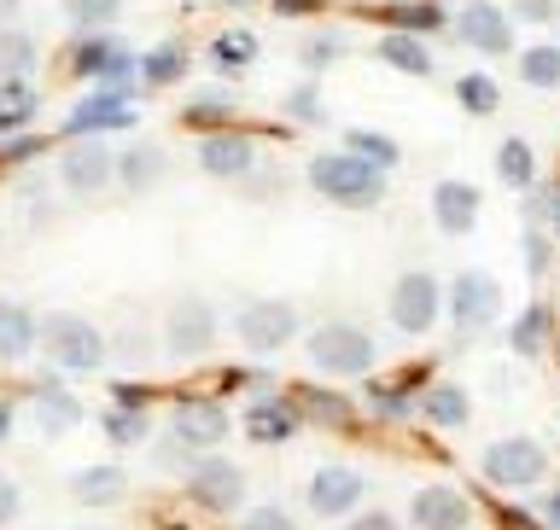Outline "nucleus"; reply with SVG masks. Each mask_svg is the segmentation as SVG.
I'll use <instances>...</instances> for the list:
<instances>
[{
  "label": "nucleus",
  "mask_w": 560,
  "mask_h": 530,
  "mask_svg": "<svg viewBox=\"0 0 560 530\" xmlns=\"http://www.w3.org/2000/svg\"><path fill=\"white\" fill-rule=\"evenodd\" d=\"M304 181L327 204H345V210H374L385 199V169L362 164L357 152H315L304 164Z\"/></svg>",
  "instance_id": "f257e3e1"
},
{
  "label": "nucleus",
  "mask_w": 560,
  "mask_h": 530,
  "mask_svg": "<svg viewBox=\"0 0 560 530\" xmlns=\"http://www.w3.org/2000/svg\"><path fill=\"white\" fill-rule=\"evenodd\" d=\"M304 350H310V367H315V374H327V379H368V374H374V362H380L374 332L357 327V321L310 327Z\"/></svg>",
  "instance_id": "f03ea898"
},
{
  "label": "nucleus",
  "mask_w": 560,
  "mask_h": 530,
  "mask_svg": "<svg viewBox=\"0 0 560 530\" xmlns=\"http://www.w3.org/2000/svg\"><path fill=\"white\" fill-rule=\"evenodd\" d=\"M35 344H42V356L52 367H65V374H94V367H105V356H112V339L77 309H52Z\"/></svg>",
  "instance_id": "7ed1b4c3"
},
{
  "label": "nucleus",
  "mask_w": 560,
  "mask_h": 530,
  "mask_svg": "<svg viewBox=\"0 0 560 530\" xmlns=\"http://www.w3.org/2000/svg\"><path fill=\"white\" fill-rule=\"evenodd\" d=\"M70 76H88L94 87H105V94H122V99H129L135 82H140V59L117 42L112 30L77 35V47H70Z\"/></svg>",
  "instance_id": "20e7f679"
},
{
  "label": "nucleus",
  "mask_w": 560,
  "mask_h": 530,
  "mask_svg": "<svg viewBox=\"0 0 560 530\" xmlns=\"http://www.w3.org/2000/svg\"><path fill=\"white\" fill-rule=\"evenodd\" d=\"M182 496L199 507V514H217V519H228V514H240L245 507V472L228 461V455H192V467L182 472Z\"/></svg>",
  "instance_id": "39448f33"
},
{
  "label": "nucleus",
  "mask_w": 560,
  "mask_h": 530,
  "mask_svg": "<svg viewBox=\"0 0 560 530\" xmlns=\"http://www.w3.org/2000/svg\"><path fill=\"white\" fill-rule=\"evenodd\" d=\"M217 332H222V315L205 297H175L164 315V350L175 362H205L217 350Z\"/></svg>",
  "instance_id": "423d86ee"
},
{
  "label": "nucleus",
  "mask_w": 560,
  "mask_h": 530,
  "mask_svg": "<svg viewBox=\"0 0 560 530\" xmlns=\"http://www.w3.org/2000/svg\"><path fill=\"white\" fill-rule=\"evenodd\" d=\"M444 315L455 321V332H462V339L485 332V327L502 315V280L485 274V269H462V274L450 280V292H444Z\"/></svg>",
  "instance_id": "0eeeda50"
},
{
  "label": "nucleus",
  "mask_w": 560,
  "mask_h": 530,
  "mask_svg": "<svg viewBox=\"0 0 560 530\" xmlns=\"http://www.w3.org/2000/svg\"><path fill=\"white\" fill-rule=\"evenodd\" d=\"M234 339L252 350V356H275L298 339V304L287 297H252L240 315H234Z\"/></svg>",
  "instance_id": "6e6552de"
},
{
  "label": "nucleus",
  "mask_w": 560,
  "mask_h": 530,
  "mask_svg": "<svg viewBox=\"0 0 560 530\" xmlns=\"http://www.w3.org/2000/svg\"><path fill=\"white\" fill-rule=\"evenodd\" d=\"M479 467L497 490H532V484L549 479V455H542L537 437H497Z\"/></svg>",
  "instance_id": "1a4fd4ad"
},
{
  "label": "nucleus",
  "mask_w": 560,
  "mask_h": 530,
  "mask_svg": "<svg viewBox=\"0 0 560 530\" xmlns=\"http://www.w3.org/2000/svg\"><path fill=\"white\" fill-rule=\"evenodd\" d=\"M438 315H444V286H438V274H427V269L397 274V286H392V327L409 332V339H420V332L438 327Z\"/></svg>",
  "instance_id": "9d476101"
},
{
  "label": "nucleus",
  "mask_w": 560,
  "mask_h": 530,
  "mask_svg": "<svg viewBox=\"0 0 560 530\" xmlns=\"http://www.w3.org/2000/svg\"><path fill=\"white\" fill-rule=\"evenodd\" d=\"M192 164H199L210 181H252V169H257V140L245 134V129L199 134V146H192Z\"/></svg>",
  "instance_id": "9b49d317"
},
{
  "label": "nucleus",
  "mask_w": 560,
  "mask_h": 530,
  "mask_svg": "<svg viewBox=\"0 0 560 530\" xmlns=\"http://www.w3.org/2000/svg\"><path fill=\"white\" fill-rule=\"evenodd\" d=\"M455 42L485 52V59H502V52H514V17H508V7H490V0H467L462 17H455Z\"/></svg>",
  "instance_id": "f8f14e48"
},
{
  "label": "nucleus",
  "mask_w": 560,
  "mask_h": 530,
  "mask_svg": "<svg viewBox=\"0 0 560 530\" xmlns=\"http://www.w3.org/2000/svg\"><path fill=\"white\" fill-rule=\"evenodd\" d=\"M59 181L77 192V199H94L117 181V152L105 140H70L59 152Z\"/></svg>",
  "instance_id": "ddd939ff"
},
{
  "label": "nucleus",
  "mask_w": 560,
  "mask_h": 530,
  "mask_svg": "<svg viewBox=\"0 0 560 530\" xmlns=\"http://www.w3.org/2000/svg\"><path fill=\"white\" fill-rule=\"evenodd\" d=\"M228 426L234 420H228V409L217 397H182L170 414V437H182L192 455H210L217 444H228Z\"/></svg>",
  "instance_id": "4468645a"
},
{
  "label": "nucleus",
  "mask_w": 560,
  "mask_h": 530,
  "mask_svg": "<svg viewBox=\"0 0 560 530\" xmlns=\"http://www.w3.org/2000/svg\"><path fill=\"white\" fill-rule=\"evenodd\" d=\"M362 496H368V479L357 467H322L310 479L304 490V502H310V514H322V519H345V514H362Z\"/></svg>",
  "instance_id": "2eb2a0df"
},
{
  "label": "nucleus",
  "mask_w": 560,
  "mask_h": 530,
  "mask_svg": "<svg viewBox=\"0 0 560 530\" xmlns=\"http://www.w3.org/2000/svg\"><path fill=\"white\" fill-rule=\"evenodd\" d=\"M298 409H292V397H275V391H262L245 402V414H240V432L252 437L257 449H280V444H292L298 437Z\"/></svg>",
  "instance_id": "dca6fc26"
},
{
  "label": "nucleus",
  "mask_w": 560,
  "mask_h": 530,
  "mask_svg": "<svg viewBox=\"0 0 560 530\" xmlns=\"http://www.w3.org/2000/svg\"><path fill=\"white\" fill-rule=\"evenodd\" d=\"M129 122H135V105L122 99V94H105V87H94L88 99L70 105L65 140H100V134H112V129H129Z\"/></svg>",
  "instance_id": "f3484780"
},
{
  "label": "nucleus",
  "mask_w": 560,
  "mask_h": 530,
  "mask_svg": "<svg viewBox=\"0 0 560 530\" xmlns=\"http://www.w3.org/2000/svg\"><path fill=\"white\" fill-rule=\"evenodd\" d=\"M479 210H485V192L462 181V175H450V181H438L432 187V222H438V234H450V239H462L479 227Z\"/></svg>",
  "instance_id": "a211bd4d"
},
{
  "label": "nucleus",
  "mask_w": 560,
  "mask_h": 530,
  "mask_svg": "<svg viewBox=\"0 0 560 530\" xmlns=\"http://www.w3.org/2000/svg\"><path fill=\"white\" fill-rule=\"evenodd\" d=\"M409 519H415V530H467L472 502L450 484H420L415 502H409Z\"/></svg>",
  "instance_id": "6ab92c4d"
},
{
  "label": "nucleus",
  "mask_w": 560,
  "mask_h": 530,
  "mask_svg": "<svg viewBox=\"0 0 560 530\" xmlns=\"http://www.w3.org/2000/svg\"><path fill=\"white\" fill-rule=\"evenodd\" d=\"M164 175H170V157H164L158 140H129V146L117 152V181L129 192H152Z\"/></svg>",
  "instance_id": "aec40b11"
},
{
  "label": "nucleus",
  "mask_w": 560,
  "mask_h": 530,
  "mask_svg": "<svg viewBox=\"0 0 560 530\" xmlns=\"http://www.w3.org/2000/svg\"><path fill=\"white\" fill-rule=\"evenodd\" d=\"M292 409H298V420H315V426H332V432L357 426V402L339 397V391H322V385H298Z\"/></svg>",
  "instance_id": "412c9836"
},
{
  "label": "nucleus",
  "mask_w": 560,
  "mask_h": 530,
  "mask_svg": "<svg viewBox=\"0 0 560 530\" xmlns=\"http://www.w3.org/2000/svg\"><path fill=\"white\" fill-rule=\"evenodd\" d=\"M374 17H380L385 30L420 35V42H427V35H444V30H450V17H444V7H438V0H385Z\"/></svg>",
  "instance_id": "4be33fe9"
},
{
  "label": "nucleus",
  "mask_w": 560,
  "mask_h": 530,
  "mask_svg": "<svg viewBox=\"0 0 560 530\" xmlns=\"http://www.w3.org/2000/svg\"><path fill=\"white\" fill-rule=\"evenodd\" d=\"M122 496H129V472L122 467H82L77 479H70V502H82V507H117Z\"/></svg>",
  "instance_id": "5701e85b"
},
{
  "label": "nucleus",
  "mask_w": 560,
  "mask_h": 530,
  "mask_svg": "<svg viewBox=\"0 0 560 530\" xmlns=\"http://www.w3.org/2000/svg\"><path fill=\"white\" fill-rule=\"evenodd\" d=\"M30 414H35V426H42V437H65V432L82 426V402L70 397L65 385H42L30 402Z\"/></svg>",
  "instance_id": "b1692460"
},
{
  "label": "nucleus",
  "mask_w": 560,
  "mask_h": 530,
  "mask_svg": "<svg viewBox=\"0 0 560 530\" xmlns=\"http://www.w3.org/2000/svg\"><path fill=\"white\" fill-rule=\"evenodd\" d=\"M374 59L380 64H392V70H402V76H432V47L420 42V35H402V30H385L380 42H374Z\"/></svg>",
  "instance_id": "393cba45"
},
{
  "label": "nucleus",
  "mask_w": 560,
  "mask_h": 530,
  "mask_svg": "<svg viewBox=\"0 0 560 530\" xmlns=\"http://www.w3.org/2000/svg\"><path fill=\"white\" fill-rule=\"evenodd\" d=\"M187 64H192V52L182 35H170V42H158L140 52V87H175L187 76Z\"/></svg>",
  "instance_id": "a878e982"
},
{
  "label": "nucleus",
  "mask_w": 560,
  "mask_h": 530,
  "mask_svg": "<svg viewBox=\"0 0 560 530\" xmlns=\"http://www.w3.org/2000/svg\"><path fill=\"white\" fill-rule=\"evenodd\" d=\"M35 339H42V321L18 297H0V362H24Z\"/></svg>",
  "instance_id": "bb28decb"
},
{
  "label": "nucleus",
  "mask_w": 560,
  "mask_h": 530,
  "mask_svg": "<svg viewBox=\"0 0 560 530\" xmlns=\"http://www.w3.org/2000/svg\"><path fill=\"white\" fill-rule=\"evenodd\" d=\"M182 129H192V134H217V129H234V94L228 87H205V94H192L187 105H182Z\"/></svg>",
  "instance_id": "cd10ccee"
},
{
  "label": "nucleus",
  "mask_w": 560,
  "mask_h": 530,
  "mask_svg": "<svg viewBox=\"0 0 560 530\" xmlns=\"http://www.w3.org/2000/svg\"><path fill=\"white\" fill-rule=\"evenodd\" d=\"M415 414H427L432 426H467L472 420V397L462 385H427V391L415 397Z\"/></svg>",
  "instance_id": "c85d7f7f"
},
{
  "label": "nucleus",
  "mask_w": 560,
  "mask_h": 530,
  "mask_svg": "<svg viewBox=\"0 0 560 530\" xmlns=\"http://www.w3.org/2000/svg\"><path fill=\"white\" fill-rule=\"evenodd\" d=\"M549 332H555V309L525 304L514 315V327H508V350H514V356H542V350H549Z\"/></svg>",
  "instance_id": "c756f323"
},
{
  "label": "nucleus",
  "mask_w": 560,
  "mask_h": 530,
  "mask_svg": "<svg viewBox=\"0 0 560 530\" xmlns=\"http://www.w3.org/2000/svg\"><path fill=\"white\" fill-rule=\"evenodd\" d=\"M35 117H42V94H35V82H0V140H7V134H30Z\"/></svg>",
  "instance_id": "7c9ffc66"
},
{
  "label": "nucleus",
  "mask_w": 560,
  "mask_h": 530,
  "mask_svg": "<svg viewBox=\"0 0 560 530\" xmlns=\"http://www.w3.org/2000/svg\"><path fill=\"white\" fill-rule=\"evenodd\" d=\"M497 181L514 187V192H532L537 187V152H532V140H520V134L502 140V146H497Z\"/></svg>",
  "instance_id": "2f4dec72"
},
{
  "label": "nucleus",
  "mask_w": 560,
  "mask_h": 530,
  "mask_svg": "<svg viewBox=\"0 0 560 530\" xmlns=\"http://www.w3.org/2000/svg\"><path fill=\"white\" fill-rule=\"evenodd\" d=\"M35 64H42V47H35L30 30H0V82H30Z\"/></svg>",
  "instance_id": "473e14b6"
},
{
  "label": "nucleus",
  "mask_w": 560,
  "mask_h": 530,
  "mask_svg": "<svg viewBox=\"0 0 560 530\" xmlns=\"http://www.w3.org/2000/svg\"><path fill=\"white\" fill-rule=\"evenodd\" d=\"M257 59V35L245 24H228L217 30V42H210V70H222V76H240L245 64Z\"/></svg>",
  "instance_id": "72a5a7b5"
},
{
  "label": "nucleus",
  "mask_w": 560,
  "mask_h": 530,
  "mask_svg": "<svg viewBox=\"0 0 560 530\" xmlns=\"http://www.w3.org/2000/svg\"><path fill=\"white\" fill-rule=\"evenodd\" d=\"M514 76H520L525 87H537V94H549V87H560V42L520 47V59H514Z\"/></svg>",
  "instance_id": "f704fd0d"
},
{
  "label": "nucleus",
  "mask_w": 560,
  "mask_h": 530,
  "mask_svg": "<svg viewBox=\"0 0 560 530\" xmlns=\"http://www.w3.org/2000/svg\"><path fill=\"white\" fill-rule=\"evenodd\" d=\"M455 105H462L467 117H497L502 111V87L485 76V70H462L455 76Z\"/></svg>",
  "instance_id": "c9c22d12"
},
{
  "label": "nucleus",
  "mask_w": 560,
  "mask_h": 530,
  "mask_svg": "<svg viewBox=\"0 0 560 530\" xmlns=\"http://www.w3.org/2000/svg\"><path fill=\"white\" fill-rule=\"evenodd\" d=\"M345 152H357L362 164H374V169H385V175L402 164V146H397L392 134H380V129H350V134H345Z\"/></svg>",
  "instance_id": "e433bc0d"
},
{
  "label": "nucleus",
  "mask_w": 560,
  "mask_h": 530,
  "mask_svg": "<svg viewBox=\"0 0 560 530\" xmlns=\"http://www.w3.org/2000/svg\"><path fill=\"white\" fill-rule=\"evenodd\" d=\"M280 111H287L298 129H315V122H327V99H322V82L315 76H304L298 87H287L280 94Z\"/></svg>",
  "instance_id": "4c0bfd02"
},
{
  "label": "nucleus",
  "mask_w": 560,
  "mask_h": 530,
  "mask_svg": "<svg viewBox=\"0 0 560 530\" xmlns=\"http://www.w3.org/2000/svg\"><path fill=\"white\" fill-rule=\"evenodd\" d=\"M368 414L385 420V426H397V420L415 414V391L409 385H392V379H374L368 385Z\"/></svg>",
  "instance_id": "58836bf2"
},
{
  "label": "nucleus",
  "mask_w": 560,
  "mask_h": 530,
  "mask_svg": "<svg viewBox=\"0 0 560 530\" xmlns=\"http://www.w3.org/2000/svg\"><path fill=\"white\" fill-rule=\"evenodd\" d=\"M345 52H350V35H345V30H315V35H304L298 59H304L310 76H322V70H327V64H339Z\"/></svg>",
  "instance_id": "ea45409f"
},
{
  "label": "nucleus",
  "mask_w": 560,
  "mask_h": 530,
  "mask_svg": "<svg viewBox=\"0 0 560 530\" xmlns=\"http://www.w3.org/2000/svg\"><path fill=\"white\" fill-rule=\"evenodd\" d=\"M59 7H65L70 24H77V35H100V30L117 24L122 0H59Z\"/></svg>",
  "instance_id": "a19ab883"
},
{
  "label": "nucleus",
  "mask_w": 560,
  "mask_h": 530,
  "mask_svg": "<svg viewBox=\"0 0 560 530\" xmlns=\"http://www.w3.org/2000/svg\"><path fill=\"white\" fill-rule=\"evenodd\" d=\"M100 426H105V437H112V444H122V449H140V444H147V432H152L140 409H105Z\"/></svg>",
  "instance_id": "79ce46f5"
},
{
  "label": "nucleus",
  "mask_w": 560,
  "mask_h": 530,
  "mask_svg": "<svg viewBox=\"0 0 560 530\" xmlns=\"http://www.w3.org/2000/svg\"><path fill=\"white\" fill-rule=\"evenodd\" d=\"M234 530H298V519H292L280 502H269V507H252V514H240Z\"/></svg>",
  "instance_id": "37998d69"
},
{
  "label": "nucleus",
  "mask_w": 560,
  "mask_h": 530,
  "mask_svg": "<svg viewBox=\"0 0 560 530\" xmlns=\"http://www.w3.org/2000/svg\"><path fill=\"white\" fill-rule=\"evenodd\" d=\"M525 269H532L537 280L555 269V239L542 234V227H532V234H525Z\"/></svg>",
  "instance_id": "c03bdc74"
},
{
  "label": "nucleus",
  "mask_w": 560,
  "mask_h": 530,
  "mask_svg": "<svg viewBox=\"0 0 560 530\" xmlns=\"http://www.w3.org/2000/svg\"><path fill=\"white\" fill-rule=\"evenodd\" d=\"M47 140L42 134H7L0 140V164H30V157H42Z\"/></svg>",
  "instance_id": "a18cd8bd"
},
{
  "label": "nucleus",
  "mask_w": 560,
  "mask_h": 530,
  "mask_svg": "<svg viewBox=\"0 0 560 530\" xmlns=\"http://www.w3.org/2000/svg\"><path fill=\"white\" fill-rule=\"evenodd\" d=\"M555 199H560V187H532V192H525V222H532V227H549V210H555Z\"/></svg>",
  "instance_id": "49530a36"
},
{
  "label": "nucleus",
  "mask_w": 560,
  "mask_h": 530,
  "mask_svg": "<svg viewBox=\"0 0 560 530\" xmlns=\"http://www.w3.org/2000/svg\"><path fill=\"white\" fill-rule=\"evenodd\" d=\"M117 356L129 362V367H147V362L158 356L152 339H147V327H140V332H122V339H117Z\"/></svg>",
  "instance_id": "de8ad7c7"
},
{
  "label": "nucleus",
  "mask_w": 560,
  "mask_h": 530,
  "mask_svg": "<svg viewBox=\"0 0 560 530\" xmlns=\"http://www.w3.org/2000/svg\"><path fill=\"white\" fill-rule=\"evenodd\" d=\"M514 24H555V0H508Z\"/></svg>",
  "instance_id": "09e8293b"
},
{
  "label": "nucleus",
  "mask_w": 560,
  "mask_h": 530,
  "mask_svg": "<svg viewBox=\"0 0 560 530\" xmlns=\"http://www.w3.org/2000/svg\"><path fill=\"white\" fill-rule=\"evenodd\" d=\"M152 461L164 467V472H187V467H192V449L182 444V437H164V444L152 449Z\"/></svg>",
  "instance_id": "8fccbe9b"
},
{
  "label": "nucleus",
  "mask_w": 560,
  "mask_h": 530,
  "mask_svg": "<svg viewBox=\"0 0 560 530\" xmlns=\"http://www.w3.org/2000/svg\"><path fill=\"white\" fill-rule=\"evenodd\" d=\"M112 397H117L112 409H140V414H147V402H152V391H147V385H129V379H122Z\"/></svg>",
  "instance_id": "3c124183"
},
{
  "label": "nucleus",
  "mask_w": 560,
  "mask_h": 530,
  "mask_svg": "<svg viewBox=\"0 0 560 530\" xmlns=\"http://www.w3.org/2000/svg\"><path fill=\"white\" fill-rule=\"evenodd\" d=\"M18 507H24V490H18L7 472H0V525H12V519H18Z\"/></svg>",
  "instance_id": "603ef678"
},
{
  "label": "nucleus",
  "mask_w": 560,
  "mask_h": 530,
  "mask_svg": "<svg viewBox=\"0 0 560 530\" xmlns=\"http://www.w3.org/2000/svg\"><path fill=\"white\" fill-rule=\"evenodd\" d=\"M252 385H257V391H269V379L245 374V367H228V374H222V391H252Z\"/></svg>",
  "instance_id": "864d4df0"
},
{
  "label": "nucleus",
  "mask_w": 560,
  "mask_h": 530,
  "mask_svg": "<svg viewBox=\"0 0 560 530\" xmlns=\"http://www.w3.org/2000/svg\"><path fill=\"white\" fill-rule=\"evenodd\" d=\"M350 530H402V525L385 514V507H374V514H357V519H350Z\"/></svg>",
  "instance_id": "5fc2aeb1"
},
{
  "label": "nucleus",
  "mask_w": 560,
  "mask_h": 530,
  "mask_svg": "<svg viewBox=\"0 0 560 530\" xmlns=\"http://www.w3.org/2000/svg\"><path fill=\"white\" fill-rule=\"evenodd\" d=\"M269 7L280 17H315V12H322V0H269Z\"/></svg>",
  "instance_id": "6e6d98bb"
},
{
  "label": "nucleus",
  "mask_w": 560,
  "mask_h": 530,
  "mask_svg": "<svg viewBox=\"0 0 560 530\" xmlns=\"http://www.w3.org/2000/svg\"><path fill=\"white\" fill-rule=\"evenodd\" d=\"M542 519L560 530V490H549V496H542Z\"/></svg>",
  "instance_id": "4d7b16f0"
},
{
  "label": "nucleus",
  "mask_w": 560,
  "mask_h": 530,
  "mask_svg": "<svg viewBox=\"0 0 560 530\" xmlns=\"http://www.w3.org/2000/svg\"><path fill=\"white\" fill-rule=\"evenodd\" d=\"M502 525H508V530H537V525L525 519V514H514V507H502Z\"/></svg>",
  "instance_id": "13d9d810"
},
{
  "label": "nucleus",
  "mask_w": 560,
  "mask_h": 530,
  "mask_svg": "<svg viewBox=\"0 0 560 530\" xmlns=\"http://www.w3.org/2000/svg\"><path fill=\"white\" fill-rule=\"evenodd\" d=\"M542 234L555 239V251H560V199H555V210H549V227H542Z\"/></svg>",
  "instance_id": "bf43d9fd"
},
{
  "label": "nucleus",
  "mask_w": 560,
  "mask_h": 530,
  "mask_svg": "<svg viewBox=\"0 0 560 530\" xmlns=\"http://www.w3.org/2000/svg\"><path fill=\"white\" fill-rule=\"evenodd\" d=\"M18 7H24V0H0V30H7L12 17H18Z\"/></svg>",
  "instance_id": "052dcab7"
},
{
  "label": "nucleus",
  "mask_w": 560,
  "mask_h": 530,
  "mask_svg": "<svg viewBox=\"0 0 560 530\" xmlns=\"http://www.w3.org/2000/svg\"><path fill=\"white\" fill-rule=\"evenodd\" d=\"M7 437H12V409L0 402V444H7Z\"/></svg>",
  "instance_id": "680f3d73"
},
{
  "label": "nucleus",
  "mask_w": 560,
  "mask_h": 530,
  "mask_svg": "<svg viewBox=\"0 0 560 530\" xmlns=\"http://www.w3.org/2000/svg\"><path fill=\"white\" fill-rule=\"evenodd\" d=\"M222 7H257V0H222Z\"/></svg>",
  "instance_id": "e2e57ef3"
},
{
  "label": "nucleus",
  "mask_w": 560,
  "mask_h": 530,
  "mask_svg": "<svg viewBox=\"0 0 560 530\" xmlns=\"http://www.w3.org/2000/svg\"><path fill=\"white\" fill-rule=\"evenodd\" d=\"M555 30H560V7H555Z\"/></svg>",
  "instance_id": "0e129e2a"
},
{
  "label": "nucleus",
  "mask_w": 560,
  "mask_h": 530,
  "mask_svg": "<svg viewBox=\"0 0 560 530\" xmlns=\"http://www.w3.org/2000/svg\"><path fill=\"white\" fill-rule=\"evenodd\" d=\"M555 7H560V0H555Z\"/></svg>",
  "instance_id": "69168bd1"
}]
</instances>
